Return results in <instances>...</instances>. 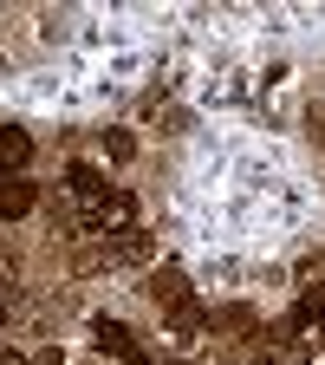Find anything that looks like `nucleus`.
Wrapping results in <instances>:
<instances>
[{"label":"nucleus","mask_w":325,"mask_h":365,"mask_svg":"<svg viewBox=\"0 0 325 365\" xmlns=\"http://www.w3.org/2000/svg\"><path fill=\"white\" fill-rule=\"evenodd\" d=\"M91 339H98V352H111V359H124V365H150L144 339H137L124 319H111V313H91Z\"/></svg>","instance_id":"nucleus-2"},{"label":"nucleus","mask_w":325,"mask_h":365,"mask_svg":"<svg viewBox=\"0 0 325 365\" xmlns=\"http://www.w3.org/2000/svg\"><path fill=\"white\" fill-rule=\"evenodd\" d=\"M33 202H39V190H33L26 176H7V182H0V222H20Z\"/></svg>","instance_id":"nucleus-4"},{"label":"nucleus","mask_w":325,"mask_h":365,"mask_svg":"<svg viewBox=\"0 0 325 365\" xmlns=\"http://www.w3.org/2000/svg\"><path fill=\"white\" fill-rule=\"evenodd\" d=\"M150 294H156V307H163V319H169V333H176V339H196V333H202V319H208V307L196 300V287H189V274H182L176 261H163V267L150 274Z\"/></svg>","instance_id":"nucleus-1"},{"label":"nucleus","mask_w":325,"mask_h":365,"mask_svg":"<svg viewBox=\"0 0 325 365\" xmlns=\"http://www.w3.org/2000/svg\"><path fill=\"white\" fill-rule=\"evenodd\" d=\"M26 163H33V130L26 124H0V182L26 176Z\"/></svg>","instance_id":"nucleus-3"},{"label":"nucleus","mask_w":325,"mask_h":365,"mask_svg":"<svg viewBox=\"0 0 325 365\" xmlns=\"http://www.w3.org/2000/svg\"><path fill=\"white\" fill-rule=\"evenodd\" d=\"M130 150H137V137H130V130H105V157H117V163H124Z\"/></svg>","instance_id":"nucleus-6"},{"label":"nucleus","mask_w":325,"mask_h":365,"mask_svg":"<svg viewBox=\"0 0 325 365\" xmlns=\"http://www.w3.org/2000/svg\"><path fill=\"white\" fill-rule=\"evenodd\" d=\"M0 327H7V300H0Z\"/></svg>","instance_id":"nucleus-8"},{"label":"nucleus","mask_w":325,"mask_h":365,"mask_svg":"<svg viewBox=\"0 0 325 365\" xmlns=\"http://www.w3.org/2000/svg\"><path fill=\"white\" fill-rule=\"evenodd\" d=\"M0 365H26V359H20V352H0Z\"/></svg>","instance_id":"nucleus-7"},{"label":"nucleus","mask_w":325,"mask_h":365,"mask_svg":"<svg viewBox=\"0 0 325 365\" xmlns=\"http://www.w3.org/2000/svg\"><path fill=\"white\" fill-rule=\"evenodd\" d=\"M287 327H325V287L299 294V307H293V319H287Z\"/></svg>","instance_id":"nucleus-5"}]
</instances>
